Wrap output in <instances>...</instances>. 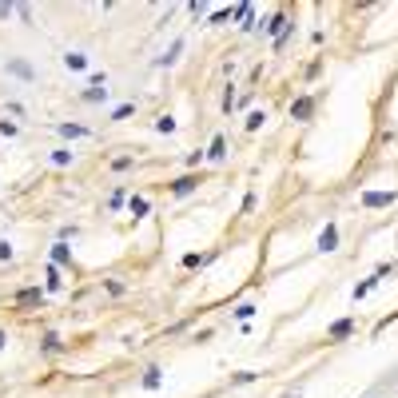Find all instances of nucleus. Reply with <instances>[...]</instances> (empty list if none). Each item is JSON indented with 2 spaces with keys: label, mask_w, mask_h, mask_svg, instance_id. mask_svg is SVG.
Returning <instances> with one entry per match:
<instances>
[{
  "label": "nucleus",
  "mask_w": 398,
  "mask_h": 398,
  "mask_svg": "<svg viewBox=\"0 0 398 398\" xmlns=\"http://www.w3.org/2000/svg\"><path fill=\"white\" fill-rule=\"evenodd\" d=\"M395 203V191H366L363 195V207H386Z\"/></svg>",
  "instance_id": "f257e3e1"
},
{
  "label": "nucleus",
  "mask_w": 398,
  "mask_h": 398,
  "mask_svg": "<svg viewBox=\"0 0 398 398\" xmlns=\"http://www.w3.org/2000/svg\"><path fill=\"white\" fill-rule=\"evenodd\" d=\"M311 111H315V100H311V96H302V100H295V108H291V116H295V120H307Z\"/></svg>",
  "instance_id": "f03ea898"
},
{
  "label": "nucleus",
  "mask_w": 398,
  "mask_h": 398,
  "mask_svg": "<svg viewBox=\"0 0 398 398\" xmlns=\"http://www.w3.org/2000/svg\"><path fill=\"white\" fill-rule=\"evenodd\" d=\"M334 243H338V231L327 223V227H323V235H318V251H334Z\"/></svg>",
  "instance_id": "7ed1b4c3"
},
{
  "label": "nucleus",
  "mask_w": 398,
  "mask_h": 398,
  "mask_svg": "<svg viewBox=\"0 0 398 398\" xmlns=\"http://www.w3.org/2000/svg\"><path fill=\"white\" fill-rule=\"evenodd\" d=\"M195 183H199V179H195V175H183V179H175V195H191V191H195Z\"/></svg>",
  "instance_id": "20e7f679"
},
{
  "label": "nucleus",
  "mask_w": 398,
  "mask_h": 398,
  "mask_svg": "<svg viewBox=\"0 0 398 398\" xmlns=\"http://www.w3.org/2000/svg\"><path fill=\"white\" fill-rule=\"evenodd\" d=\"M350 331H354V323H350V318H338V323L331 327V338H347Z\"/></svg>",
  "instance_id": "39448f33"
},
{
  "label": "nucleus",
  "mask_w": 398,
  "mask_h": 398,
  "mask_svg": "<svg viewBox=\"0 0 398 398\" xmlns=\"http://www.w3.org/2000/svg\"><path fill=\"white\" fill-rule=\"evenodd\" d=\"M379 279H382V271L374 275V279H366V283H359V287H354V299H363V295H370V291L379 287Z\"/></svg>",
  "instance_id": "423d86ee"
},
{
  "label": "nucleus",
  "mask_w": 398,
  "mask_h": 398,
  "mask_svg": "<svg viewBox=\"0 0 398 398\" xmlns=\"http://www.w3.org/2000/svg\"><path fill=\"white\" fill-rule=\"evenodd\" d=\"M16 302H20V307H32V302H40V291L28 287V291H20V295H16Z\"/></svg>",
  "instance_id": "0eeeda50"
},
{
  "label": "nucleus",
  "mask_w": 398,
  "mask_h": 398,
  "mask_svg": "<svg viewBox=\"0 0 398 398\" xmlns=\"http://www.w3.org/2000/svg\"><path fill=\"white\" fill-rule=\"evenodd\" d=\"M179 52H183V40H175V44L168 48V56H159V64H175L179 60Z\"/></svg>",
  "instance_id": "6e6552de"
},
{
  "label": "nucleus",
  "mask_w": 398,
  "mask_h": 398,
  "mask_svg": "<svg viewBox=\"0 0 398 398\" xmlns=\"http://www.w3.org/2000/svg\"><path fill=\"white\" fill-rule=\"evenodd\" d=\"M8 68H12V76H20V80H32V68H28L24 60H12Z\"/></svg>",
  "instance_id": "1a4fd4ad"
},
{
  "label": "nucleus",
  "mask_w": 398,
  "mask_h": 398,
  "mask_svg": "<svg viewBox=\"0 0 398 398\" xmlns=\"http://www.w3.org/2000/svg\"><path fill=\"white\" fill-rule=\"evenodd\" d=\"M68 259H72V251H68L64 243H56V247H52V263H68Z\"/></svg>",
  "instance_id": "9d476101"
},
{
  "label": "nucleus",
  "mask_w": 398,
  "mask_h": 398,
  "mask_svg": "<svg viewBox=\"0 0 398 398\" xmlns=\"http://www.w3.org/2000/svg\"><path fill=\"white\" fill-rule=\"evenodd\" d=\"M64 64H68V68H84V64H88V56H80V52H68V56H64Z\"/></svg>",
  "instance_id": "9b49d317"
},
{
  "label": "nucleus",
  "mask_w": 398,
  "mask_h": 398,
  "mask_svg": "<svg viewBox=\"0 0 398 398\" xmlns=\"http://www.w3.org/2000/svg\"><path fill=\"white\" fill-rule=\"evenodd\" d=\"M132 215H136V219H140V215H147V199H140V195H136V199H132Z\"/></svg>",
  "instance_id": "f8f14e48"
},
{
  "label": "nucleus",
  "mask_w": 398,
  "mask_h": 398,
  "mask_svg": "<svg viewBox=\"0 0 398 398\" xmlns=\"http://www.w3.org/2000/svg\"><path fill=\"white\" fill-rule=\"evenodd\" d=\"M143 386H147V390H156V386H159V370H156V366L143 374Z\"/></svg>",
  "instance_id": "ddd939ff"
},
{
  "label": "nucleus",
  "mask_w": 398,
  "mask_h": 398,
  "mask_svg": "<svg viewBox=\"0 0 398 398\" xmlns=\"http://www.w3.org/2000/svg\"><path fill=\"white\" fill-rule=\"evenodd\" d=\"M223 152H227V143H223V136H215V143H211V152H207V156H211V159H219Z\"/></svg>",
  "instance_id": "4468645a"
},
{
  "label": "nucleus",
  "mask_w": 398,
  "mask_h": 398,
  "mask_svg": "<svg viewBox=\"0 0 398 398\" xmlns=\"http://www.w3.org/2000/svg\"><path fill=\"white\" fill-rule=\"evenodd\" d=\"M60 132H64V136H72V140H76V136H88L80 124H60Z\"/></svg>",
  "instance_id": "2eb2a0df"
},
{
  "label": "nucleus",
  "mask_w": 398,
  "mask_h": 398,
  "mask_svg": "<svg viewBox=\"0 0 398 398\" xmlns=\"http://www.w3.org/2000/svg\"><path fill=\"white\" fill-rule=\"evenodd\" d=\"M48 287H52V291L60 287V271H56V267H48Z\"/></svg>",
  "instance_id": "dca6fc26"
},
{
  "label": "nucleus",
  "mask_w": 398,
  "mask_h": 398,
  "mask_svg": "<svg viewBox=\"0 0 398 398\" xmlns=\"http://www.w3.org/2000/svg\"><path fill=\"white\" fill-rule=\"evenodd\" d=\"M127 116H132V104H124V108H116V111H111V120H127Z\"/></svg>",
  "instance_id": "f3484780"
},
{
  "label": "nucleus",
  "mask_w": 398,
  "mask_h": 398,
  "mask_svg": "<svg viewBox=\"0 0 398 398\" xmlns=\"http://www.w3.org/2000/svg\"><path fill=\"white\" fill-rule=\"evenodd\" d=\"M156 127H159V132H175V120H172V116H163Z\"/></svg>",
  "instance_id": "a211bd4d"
},
{
  "label": "nucleus",
  "mask_w": 398,
  "mask_h": 398,
  "mask_svg": "<svg viewBox=\"0 0 398 398\" xmlns=\"http://www.w3.org/2000/svg\"><path fill=\"white\" fill-rule=\"evenodd\" d=\"M0 259H12V247H8V243H0Z\"/></svg>",
  "instance_id": "6ab92c4d"
},
{
  "label": "nucleus",
  "mask_w": 398,
  "mask_h": 398,
  "mask_svg": "<svg viewBox=\"0 0 398 398\" xmlns=\"http://www.w3.org/2000/svg\"><path fill=\"white\" fill-rule=\"evenodd\" d=\"M0 347H4V331H0Z\"/></svg>",
  "instance_id": "aec40b11"
}]
</instances>
